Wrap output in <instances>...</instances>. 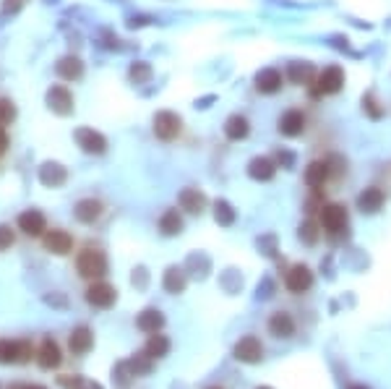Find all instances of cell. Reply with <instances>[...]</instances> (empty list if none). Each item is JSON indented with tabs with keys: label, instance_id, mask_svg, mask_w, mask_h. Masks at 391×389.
I'll return each mask as SVG.
<instances>
[{
	"label": "cell",
	"instance_id": "obj_11",
	"mask_svg": "<svg viewBox=\"0 0 391 389\" xmlns=\"http://www.w3.org/2000/svg\"><path fill=\"white\" fill-rule=\"evenodd\" d=\"M305 186L316 191V188H324L326 183L331 181V165H329V157L326 159H313L311 165L305 168V175H303Z\"/></svg>",
	"mask_w": 391,
	"mask_h": 389
},
{
	"label": "cell",
	"instance_id": "obj_31",
	"mask_svg": "<svg viewBox=\"0 0 391 389\" xmlns=\"http://www.w3.org/2000/svg\"><path fill=\"white\" fill-rule=\"evenodd\" d=\"M214 220L220 222V225H224V227H230L235 222V209L227 201H217L214 204Z\"/></svg>",
	"mask_w": 391,
	"mask_h": 389
},
{
	"label": "cell",
	"instance_id": "obj_6",
	"mask_svg": "<svg viewBox=\"0 0 391 389\" xmlns=\"http://www.w3.org/2000/svg\"><path fill=\"white\" fill-rule=\"evenodd\" d=\"M84 298H86V303L94 306V309H112L117 300V290L115 285H110V282H104V280H94V282L86 287Z\"/></svg>",
	"mask_w": 391,
	"mask_h": 389
},
{
	"label": "cell",
	"instance_id": "obj_36",
	"mask_svg": "<svg viewBox=\"0 0 391 389\" xmlns=\"http://www.w3.org/2000/svg\"><path fill=\"white\" fill-rule=\"evenodd\" d=\"M60 384H63L65 389H99L97 384L86 381V379H73V381H65V379H60Z\"/></svg>",
	"mask_w": 391,
	"mask_h": 389
},
{
	"label": "cell",
	"instance_id": "obj_20",
	"mask_svg": "<svg viewBox=\"0 0 391 389\" xmlns=\"http://www.w3.org/2000/svg\"><path fill=\"white\" fill-rule=\"evenodd\" d=\"M269 332L279 340H289L295 335V319H292L287 311L272 313V319H269Z\"/></svg>",
	"mask_w": 391,
	"mask_h": 389
},
{
	"label": "cell",
	"instance_id": "obj_15",
	"mask_svg": "<svg viewBox=\"0 0 391 389\" xmlns=\"http://www.w3.org/2000/svg\"><path fill=\"white\" fill-rule=\"evenodd\" d=\"M285 87V76H282V71L279 68H263L256 74V91L259 94H276V91H282Z\"/></svg>",
	"mask_w": 391,
	"mask_h": 389
},
{
	"label": "cell",
	"instance_id": "obj_26",
	"mask_svg": "<svg viewBox=\"0 0 391 389\" xmlns=\"http://www.w3.org/2000/svg\"><path fill=\"white\" fill-rule=\"evenodd\" d=\"M169 351V340L165 337V335H149V340H146V345H143V355L146 358H165Z\"/></svg>",
	"mask_w": 391,
	"mask_h": 389
},
{
	"label": "cell",
	"instance_id": "obj_40",
	"mask_svg": "<svg viewBox=\"0 0 391 389\" xmlns=\"http://www.w3.org/2000/svg\"><path fill=\"white\" fill-rule=\"evenodd\" d=\"M24 389H45V387H24Z\"/></svg>",
	"mask_w": 391,
	"mask_h": 389
},
{
	"label": "cell",
	"instance_id": "obj_25",
	"mask_svg": "<svg viewBox=\"0 0 391 389\" xmlns=\"http://www.w3.org/2000/svg\"><path fill=\"white\" fill-rule=\"evenodd\" d=\"M55 71H58V76L65 78V81H76V78L84 76V63L73 58V55H68V58H60L58 65H55Z\"/></svg>",
	"mask_w": 391,
	"mask_h": 389
},
{
	"label": "cell",
	"instance_id": "obj_37",
	"mask_svg": "<svg viewBox=\"0 0 391 389\" xmlns=\"http://www.w3.org/2000/svg\"><path fill=\"white\" fill-rule=\"evenodd\" d=\"M8 146H11V136H8L5 129H0V157L8 152Z\"/></svg>",
	"mask_w": 391,
	"mask_h": 389
},
{
	"label": "cell",
	"instance_id": "obj_17",
	"mask_svg": "<svg viewBox=\"0 0 391 389\" xmlns=\"http://www.w3.org/2000/svg\"><path fill=\"white\" fill-rule=\"evenodd\" d=\"M383 201H386L383 188L370 186V188L360 191V196H357V209H360L363 214H376V212H381V209H383Z\"/></svg>",
	"mask_w": 391,
	"mask_h": 389
},
{
	"label": "cell",
	"instance_id": "obj_22",
	"mask_svg": "<svg viewBox=\"0 0 391 389\" xmlns=\"http://www.w3.org/2000/svg\"><path fill=\"white\" fill-rule=\"evenodd\" d=\"M248 133H250V120L246 115L235 113V115L224 120V136L230 142H243V139H248Z\"/></svg>",
	"mask_w": 391,
	"mask_h": 389
},
{
	"label": "cell",
	"instance_id": "obj_28",
	"mask_svg": "<svg viewBox=\"0 0 391 389\" xmlns=\"http://www.w3.org/2000/svg\"><path fill=\"white\" fill-rule=\"evenodd\" d=\"M16 115H19L16 102H13L11 97H0V129L11 126L13 120H16Z\"/></svg>",
	"mask_w": 391,
	"mask_h": 389
},
{
	"label": "cell",
	"instance_id": "obj_13",
	"mask_svg": "<svg viewBox=\"0 0 391 389\" xmlns=\"http://www.w3.org/2000/svg\"><path fill=\"white\" fill-rule=\"evenodd\" d=\"M63 364V353H60V345L55 342L52 337H45L42 345L37 348V366L45 368V371H52L58 366Z\"/></svg>",
	"mask_w": 391,
	"mask_h": 389
},
{
	"label": "cell",
	"instance_id": "obj_5",
	"mask_svg": "<svg viewBox=\"0 0 391 389\" xmlns=\"http://www.w3.org/2000/svg\"><path fill=\"white\" fill-rule=\"evenodd\" d=\"M347 207L344 204H324L318 209V225L326 235H339L342 230H347Z\"/></svg>",
	"mask_w": 391,
	"mask_h": 389
},
{
	"label": "cell",
	"instance_id": "obj_41",
	"mask_svg": "<svg viewBox=\"0 0 391 389\" xmlns=\"http://www.w3.org/2000/svg\"><path fill=\"white\" fill-rule=\"evenodd\" d=\"M206 389H224V387H206Z\"/></svg>",
	"mask_w": 391,
	"mask_h": 389
},
{
	"label": "cell",
	"instance_id": "obj_21",
	"mask_svg": "<svg viewBox=\"0 0 391 389\" xmlns=\"http://www.w3.org/2000/svg\"><path fill=\"white\" fill-rule=\"evenodd\" d=\"M316 76H318V71L311 63H292L287 68V81L295 87H311Z\"/></svg>",
	"mask_w": 391,
	"mask_h": 389
},
{
	"label": "cell",
	"instance_id": "obj_12",
	"mask_svg": "<svg viewBox=\"0 0 391 389\" xmlns=\"http://www.w3.org/2000/svg\"><path fill=\"white\" fill-rule=\"evenodd\" d=\"M104 214V204L94 196H86V199H78L76 207H73V217H76L81 225H94Z\"/></svg>",
	"mask_w": 391,
	"mask_h": 389
},
{
	"label": "cell",
	"instance_id": "obj_39",
	"mask_svg": "<svg viewBox=\"0 0 391 389\" xmlns=\"http://www.w3.org/2000/svg\"><path fill=\"white\" fill-rule=\"evenodd\" d=\"M350 389H368V387H363V384H352Z\"/></svg>",
	"mask_w": 391,
	"mask_h": 389
},
{
	"label": "cell",
	"instance_id": "obj_32",
	"mask_svg": "<svg viewBox=\"0 0 391 389\" xmlns=\"http://www.w3.org/2000/svg\"><path fill=\"white\" fill-rule=\"evenodd\" d=\"M318 227H321V225H316L313 220L303 222V225H300V241H303V243H308V246H313V243L318 241V235H321Z\"/></svg>",
	"mask_w": 391,
	"mask_h": 389
},
{
	"label": "cell",
	"instance_id": "obj_24",
	"mask_svg": "<svg viewBox=\"0 0 391 389\" xmlns=\"http://www.w3.org/2000/svg\"><path fill=\"white\" fill-rule=\"evenodd\" d=\"M162 324H165V316H162V311H156V309H146L136 319V326L141 332H146V335H156L162 329Z\"/></svg>",
	"mask_w": 391,
	"mask_h": 389
},
{
	"label": "cell",
	"instance_id": "obj_23",
	"mask_svg": "<svg viewBox=\"0 0 391 389\" xmlns=\"http://www.w3.org/2000/svg\"><path fill=\"white\" fill-rule=\"evenodd\" d=\"M248 175L253 181H272L276 175V165H274L272 157H253L248 162Z\"/></svg>",
	"mask_w": 391,
	"mask_h": 389
},
{
	"label": "cell",
	"instance_id": "obj_30",
	"mask_svg": "<svg viewBox=\"0 0 391 389\" xmlns=\"http://www.w3.org/2000/svg\"><path fill=\"white\" fill-rule=\"evenodd\" d=\"M165 290L167 293H182L185 290V277L180 274V269H167V274H165Z\"/></svg>",
	"mask_w": 391,
	"mask_h": 389
},
{
	"label": "cell",
	"instance_id": "obj_3",
	"mask_svg": "<svg viewBox=\"0 0 391 389\" xmlns=\"http://www.w3.org/2000/svg\"><path fill=\"white\" fill-rule=\"evenodd\" d=\"M308 123H311V118H308V113L303 107H289L276 120V131L285 139H298V136H303L308 131Z\"/></svg>",
	"mask_w": 391,
	"mask_h": 389
},
{
	"label": "cell",
	"instance_id": "obj_27",
	"mask_svg": "<svg viewBox=\"0 0 391 389\" xmlns=\"http://www.w3.org/2000/svg\"><path fill=\"white\" fill-rule=\"evenodd\" d=\"M159 230L162 235H180L182 233V217L178 209H167L162 217H159Z\"/></svg>",
	"mask_w": 391,
	"mask_h": 389
},
{
	"label": "cell",
	"instance_id": "obj_1",
	"mask_svg": "<svg viewBox=\"0 0 391 389\" xmlns=\"http://www.w3.org/2000/svg\"><path fill=\"white\" fill-rule=\"evenodd\" d=\"M76 272L78 277H84V280H102L104 274H107V256H104L102 248L97 246H84L81 251L76 254Z\"/></svg>",
	"mask_w": 391,
	"mask_h": 389
},
{
	"label": "cell",
	"instance_id": "obj_4",
	"mask_svg": "<svg viewBox=\"0 0 391 389\" xmlns=\"http://www.w3.org/2000/svg\"><path fill=\"white\" fill-rule=\"evenodd\" d=\"M154 126V136L159 139V142H178L182 136V118L178 115V113H172V110H159L154 115V120H152Z\"/></svg>",
	"mask_w": 391,
	"mask_h": 389
},
{
	"label": "cell",
	"instance_id": "obj_19",
	"mask_svg": "<svg viewBox=\"0 0 391 389\" xmlns=\"http://www.w3.org/2000/svg\"><path fill=\"white\" fill-rule=\"evenodd\" d=\"M178 204L191 214H201L206 209V194L198 191V188H182L180 196H178Z\"/></svg>",
	"mask_w": 391,
	"mask_h": 389
},
{
	"label": "cell",
	"instance_id": "obj_10",
	"mask_svg": "<svg viewBox=\"0 0 391 389\" xmlns=\"http://www.w3.org/2000/svg\"><path fill=\"white\" fill-rule=\"evenodd\" d=\"M285 287L289 293H295V296L308 293L313 287V272L305 267V264H292L289 272L285 274Z\"/></svg>",
	"mask_w": 391,
	"mask_h": 389
},
{
	"label": "cell",
	"instance_id": "obj_33",
	"mask_svg": "<svg viewBox=\"0 0 391 389\" xmlns=\"http://www.w3.org/2000/svg\"><path fill=\"white\" fill-rule=\"evenodd\" d=\"M19 342V364H29L32 358H37V351L29 340H16Z\"/></svg>",
	"mask_w": 391,
	"mask_h": 389
},
{
	"label": "cell",
	"instance_id": "obj_38",
	"mask_svg": "<svg viewBox=\"0 0 391 389\" xmlns=\"http://www.w3.org/2000/svg\"><path fill=\"white\" fill-rule=\"evenodd\" d=\"M26 0H5V5H3V11H19L21 5H24Z\"/></svg>",
	"mask_w": 391,
	"mask_h": 389
},
{
	"label": "cell",
	"instance_id": "obj_16",
	"mask_svg": "<svg viewBox=\"0 0 391 389\" xmlns=\"http://www.w3.org/2000/svg\"><path fill=\"white\" fill-rule=\"evenodd\" d=\"M76 142L84 152L89 155H104L107 152V139L102 133H97L94 129H78L76 131Z\"/></svg>",
	"mask_w": 391,
	"mask_h": 389
},
{
	"label": "cell",
	"instance_id": "obj_34",
	"mask_svg": "<svg viewBox=\"0 0 391 389\" xmlns=\"http://www.w3.org/2000/svg\"><path fill=\"white\" fill-rule=\"evenodd\" d=\"M376 94H373V91H370V94H365L363 97V110L365 113H368V115L373 118V120H378V118L383 115V110H381V107H376Z\"/></svg>",
	"mask_w": 391,
	"mask_h": 389
},
{
	"label": "cell",
	"instance_id": "obj_7",
	"mask_svg": "<svg viewBox=\"0 0 391 389\" xmlns=\"http://www.w3.org/2000/svg\"><path fill=\"white\" fill-rule=\"evenodd\" d=\"M39 241H42V248L47 254H55V256H68L73 251V235L63 230V227H52Z\"/></svg>",
	"mask_w": 391,
	"mask_h": 389
},
{
	"label": "cell",
	"instance_id": "obj_8",
	"mask_svg": "<svg viewBox=\"0 0 391 389\" xmlns=\"http://www.w3.org/2000/svg\"><path fill=\"white\" fill-rule=\"evenodd\" d=\"M235 358L240 361V364H261V358H263V345H261V340L256 335H246V337H240L235 342Z\"/></svg>",
	"mask_w": 391,
	"mask_h": 389
},
{
	"label": "cell",
	"instance_id": "obj_18",
	"mask_svg": "<svg viewBox=\"0 0 391 389\" xmlns=\"http://www.w3.org/2000/svg\"><path fill=\"white\" fill-rule=\"evenodd\" d=\"M68 348H71L73 355H86L94 348V332L89 326H76L68 337Z\"/></svg>",
	"mask_w": 391,
	"mask_h": 389
},
{
	"label": "cell",
	"instance_id": "obj_2",
	"mask_svg": "<svg viewBox=\"0 0 391 389\" xmlns=\"http://www.w3.org/2000/svg\"><path fill=\"white\" fill-rule=\"evenodd\" d=\"M344 89V68L342 65H326L318 71L316 81L311 84L313 97H334Z\"/></svg>",
	"mask_w": 391,
	"mask_h": 389
},
{
	"label": "cell",
	"instance_id": "obj_9",
	"mask_svg": "<svg viewBox=\"0 0 391 389\" xmlns=\"http://www.w3.org/2000/svg\"><path fill=\"white\" fill-rule=\"evenodd\" d=\"M16 227L24 235H29V238H42L47 233V220H45V214L39 209H26V212H21L16 217Z\"/></svg>",
	"mask_w": 391,
	"mask_h": 389
},
{
	"label": "cell",
	"instance_id": "obj_35",
	"mask_svg": "<svg viewBox=\"0 0 391 389\" xmlns=\"http://www.w3.org/2000/svg\"><path fill=\"white\" fill-rule=\"evenodd\" d=\"M16 243V233L11 230V225H0V251H8Z\"/></svg>",
	"mask_w": 391,
	"mask_h": 389
},
{
	"label": "cell",
	"instance_id": "obj_14",
	"mask_svg": "<svg viewBox=\"0 0 391 389\" xmlns=\"http://www.w3.org/2000/svg\"><path fill=\"white\" fill-rule=\"evenodd\" d=\"M47 104H50L52 113H58V115H71L73 113V97H71L68 87H63V84H55V87L47 89Z\"/></svg>",
	"mask_w": 391,
	"mask_h": 389
},
{
	"label": "cell",
	"instance_id": "obj_42",
	"mask_svg": "<svg viewBox=\"0 0 391 389\" xmlns=\"http://www.w3.org/2000/svg\"><path fill=\"white\" fill-rule=\"evenodd\" d=\"M256 389H272V387H256Z\"/></svg>",
	"mask_w": 391,
	"mask_h": 389
},
{
	"label": "cell",
	"instance_id": "obj_29",
	"mask_svg": "<svg viewBox=\"0 0 391 389\" xmlns=\"http://www.w3.org/2000/svg\"><path fill=\"white\" fill-rule=\"evenodd\" d=\"M0 364H19V342L11 340H0Z\"/></svg>",
	"mask_w": 391,
	"mask_h": 389
}]
</instances>
